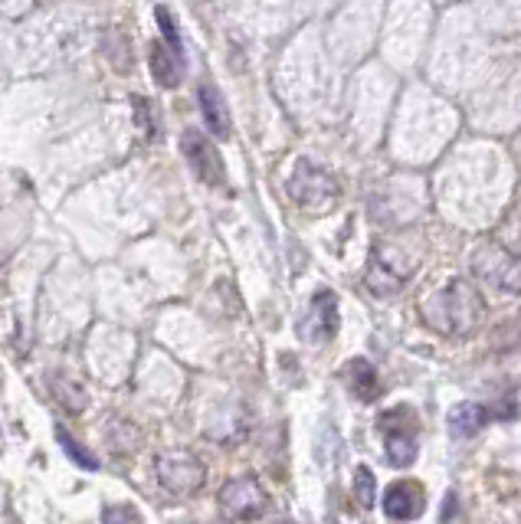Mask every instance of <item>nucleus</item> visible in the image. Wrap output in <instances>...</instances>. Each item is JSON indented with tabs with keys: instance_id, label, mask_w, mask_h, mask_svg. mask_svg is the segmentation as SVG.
<instances>
[{
	"instance_id": "obj_1",
	"label": "nucleus",
	"mask_w": 521,
	"mask_h": 524,
	"mask_svg": "<svg viewBox=\"0 0 521 524\" xmlns=\"http://www.w3.org/2000/svg\"><path fill=\"white\" fill-rule=\"evenodd\" d=\"M420 318L436 335L466 338L485 321V302L469 279H453L420 302Z\"/></svg>"
},
{
	"instance_id": "obj_2",
	"label": "nucleus",
	"mask_w": 521,
	"mask_h": 524,
	"mask_svg": "<svg viewBox=\"0 0 521 524\" xmlns=\"http://www.w3.org/2000/svg\"><path fill=\"white\" fill-rule=\"evenodd\" d=\"M155 479L168 495L187 498L204 488L207 466L200 462L191 449H168L155 459Z\"/></svg>"
},
{
	"instance_id": "obj_3",
	"label": "nucleus",
	"mask_w": 521,
	"mask_h": 524,
	"mask_svg": "<svg viewBox=\"0 0 521 524\" xmlns=\"http://www.w3.org/2000/svg\"><path fill=\"white\" fill-rule=\"evenodd\" d=\"M472 272L489 282L492 289L521 295V256L512 253V249H505L499 243H482L476 253H472Z\"/></svg>"
},
{
	"instance_id": "obj_4",
	"label": "nucleus",
	"mask_w": 521,
	"mask_h": 524,
	"mask_svg": "<svg viewBox=\"0 0 521 524\" xmlns=\"http://www.w3.org/2000/svg\"><path fill=\"white\" fill-rule=\"evenodd\" d=\"M289 197L305 210L322 213L341 197V187H338L335 177L318 168V164L299 161V168H295L289 177Z\"/></svg>"
},
{
	"instance_id": "obj_5",
	"label": "nucleus",
	"mask_w": 521,
	"mask_h": 524,
	"mask_svg": "<svg viewBox=\"0 0 521 524\" xmlns=\"http://www.w3.org/2000/svg\"><path fill=\"white\" fill-rule=\"evenodd\" d=\"M217 505L227 521H256L266 515L269 492L256 475H240V479H230L220 488Z\"/></svg>"
},
{
	"instance_id": "obj_6",
	"label": "nucleus",
	"mask_w": 521,
	"mask_h": 524,
	"mask_svg": "<svg viewBox=\"0 0 521 524\" xmlns=\"http://www.w3.org/2000/svg\"><path fill=\"white\" fill-rule=\"evenodd\" d=\"M413 272V262H400V253L397 249H387L384 243H377L371 249V259H367V272H364V285L371 289L374 295H397L400 289L407 285Z\"/></svg>"
},
{
	"instance_id": "obj_7",
	"label": "nucleus",
	"mask_w": 521,
	"mask_h": 524,
	"mask_svg": "<svg viewBox=\"0 0 521 524\" xmlns=\"http://www.w3.org/2000/svg\"><path fill=\"white\" fill-rule=\"evenodd\" d=\"M181 154L187 158V164H191V171L204 184L220 187L223 181H227V168H223L220 151L213 148V141L207 135H200L197 128H187L181 135Z\"/></svg>"
},
{
	"instance_id": "obj_8",
	"label": "nucleus",
	"mask_w": 521,
	"mask_h": 524,
	"mask_svg": "<svg viewBox=\"0 0 521 524\" xmlns=\"http://www.w3.org/2000/svg\"><path fill=\"white\" fill-rule=\"evenodd\" d=\"M295 331H299V338L305 344H325V341L335 338V331H338V299L335 295H331L328 289L315 292L312 302H309V312L302 315Z\"/></svg>"
},
{
	"instance_id": "obj_9",
	"label": "nucleus",
	"mask_w": 521,
	"mask_h": 524,
	"mask_svg": "<svg viewBox=\"0 0 521 524\" xmlns=\"http://www.w3.org/2000/svg\"><path fill=\"white\" fill-rule=\"evenodd\" d=\"M426 508V495L420 482H394L384 495V515L390 521H413Z\"/></svg>"
},
{
	"instance_id": "obj_10",
	"label": "nucleus",
	"mask_w": 521,
	"mask_h": 524,
	"mask_svg": "<svg viewBox=\"0 0 521 524\" xmlns=\"http://www.w3.org/2000/svg\"><path fill=\"white\" fill-rule=\"evenodd\" d=\"M197 99H200V115H204L210 135L213 138H230V109H227L223 92L213 86V82H204V86L197 89Z\"/></svg>"
},
{
	"instance_id": "obj_11",
	"label": "nucleus",
	"mask_w": 521,
	"mask_h": 524,
	"mask_svg": "<svg viewBox=\"0 0 521 524\" xmlns=\"http://www.w3.org/2000/svg\"><path fill=\"white\" fill-rule=\"evenodd\" d=\"M148 66H151V76H155V82L161 89H174L184 76V56H177L164 40L151 43Z\"/></svg>"
},
{
	"instance_id": "obj_12",
	"label": "nucleus",
	"mask_w": 521,
	"mask_h": 524,
	"mask_svg": "<svg viewBox=\"0 0 521 524\" xmlns=\"http://www.w3.org/2000/svg\"><path fill=\"white\" fill-rule=\"evenodd\" d=\"M489 423V410L482 403H456L449 410V433L453 439H472L482 433V426Z\"/></svg>"
},
{
	"instance_id": "obj_13",
	"label": "nucleus",
	"mask_w": 521,
	"mask_h": 524,
	"mask_svg": "<svg viewBox=\"0 0 521 524\" xmlns=\"http://www.w3.org/2000/svg\"><path fill=\"white\" fill-rule=\"evenodd\" d=\"M384 452H387L390 466H397V469L413 466V459H417V452H420L417 433L404 430V426H390L387 436H384Z\"/></svg>"
},
{
	"instance_id": "obj_14",
	"label": "nucleus",
	"mask_w": 521,
	"mask_h": 524,
	"mask_svg": "<svg viewBox=\"0 0 521 524\" xmlns=\"http://www.w3.org/2000/svg\"><path fill=\"white\" fill-rule=\"evenodd\" d=\"M348 384H351V393L364 403H371L381 397V377H377L374 364L364 361V357H354L348 364Z\"/></svg>"
},
{
	"instance_id": "obj_15",
	"label": "nucleus",
	"mask_w": 521,
	"mask_h": 524,
	"mask_svg": "<svg viewBox=\"0 0 521 524\" xmlns=\"http://www.w3.org/2000/svg\"><path fill=\"white\" fill-rule=\"evenodd\" d=\"M53 397L63 403V407L69 413H82V407H86V393H82V387L76 384V380H63V377H53Z\"/></svg>"
},
{
	"instance_id": "obj_16",
	"label": "nucleus",
	"mask_w": 521,
	"mask_h": 524,
	"mask_svg": "<svg viewBox=\"0 0 521 524\" xmlns=\"http://www.w3.org/2000/svg\"><path fill=\"white\" fill-rule=\"evenodd\" d=\"M56 439H59V446L66 449V456L76 462V466H82L86 472H92V469H99V462H96V456H92V452L82 446V443H76L73 436H69L63 426H56Z\"/></svg>"
},
{
	"instance_id": "obj_17",
	"label": "nucleus",
	"mask_w": 521,
	"mask_h": 524,
	"mask_svg": "<svg viewBox=\"0 0 521 524\" xmlns=\"http://www.w3.org/2000/svg\"><path fill=\"white\" fill-rule=\"evenodd\" d=\"M105 53L112 56V66L118 69V73L132 69V46L125 43L122 30H109V37H105Z\"/></svg>"
},
{
	"instance_id": "obj_18",
	"label": "nucleus",
	"mask_w": 521,
	"mask_h": 524,
	"mask_svg": "<svg viewBox=\"0 0 521 524\" xmlns=\"http://www.w3.org/2000/svg\"><path fill=\"white\" fill-rule=\"evenodd\" d=\"M135 105V122L141 125V131H145V138L148 141H161V125H158V118H155V109H151V102L148 99H141V95H135L132 99Z\"/></svg>"
},
{
	"instance_id": "obj_19",
	"label": "nucleus",
	"mask_w": 521,
	"mask_h": 524,
	"mask_svg": "<svg viewBox=\"0 0 521 524\" xmlns=\"http://www.w3.org/2000/svg\"><path fill=\"white\" fill-rule=\"evenodd\" d=\"M354 498H358V505L367 511L374 508V498H377V482H374V472L361 466L358 472H354Z\"/></svg>"
},
{
	"instance_id": "obj_20",
	"label": "nucleus",
	"mask_w": 521,
	"mask_h": 524,
	"mask_svg": "<svg viewBox=\"0 0 521 524\" xmlns=\"http://www.w3.org/2000/svg\"><path fill=\"white\" fill-rule=\"evenodd\" d=\"M102 524H145L135 505H109L102 511Z\"/></svg>"
},
{
	"instance_id": "obj_21",
	"label": "nucleus",
	"mask_w": 521,
	"mask_h": 524,
	"mask_svg": "<svg viewBox=\"0 0 521 524\" xmlns=\"http://www.w3.org/2000/svg\"><path fill=\"white\" fill-rule=\"evenodd\" d=\"M155 20H158V27H161V37H164V43H168L177 56H184L181 37H177V27H174V20H171L168 10H164V7H155Z\"/></svg>"
},
{
	"instance_id": "obj_22",
	"label": "nucleus",
	"mask_w": 521,
	"mask_h": 524,
	"mask_svg": "<svg viewBox=\"0 0 521 524\" xmlns=\"http://www.w3.org/2000/svg\"><path fill=\"white\" fill-rule=\"evenodd\" d=\"M279 524H295V521H279Z\"/></svg>"
}]
</instances>
